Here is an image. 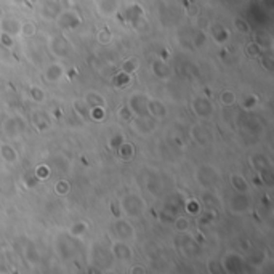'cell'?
Instances as JSON below:
<instances>
[{"instance_id":"obj_12","label":"cell","mask_w":274,"mask_h":274,"mask_svg":"<svg viewBox=\"0 0 274 274\" xmlns=\"http://www.w3.org/2000/svg\"><path fill=\"white\" fill-rule=\"evenodd\" d=\"M152 72L159 79H168L170 77V67L164 61H154L152 63Z\"/></svg>"},{"instance_id":"obj_28","label":"cell","mask_w":274,"mask_h":274,"mask_svg":"<svg viewBox=\"0 0 274 274\" xmlns=\"http://www.w3.org/2000/svg\"><path fill=\"white\" fill-rule=\"evenodd\" d=\"M236 23H238V28H239L241 31H244V32H245V31H249V28H245V26H244V21L238 19V21H236Z\"/></svg>"},{"instance_id":"obj_17","label":"cell","mask_w":274,"mask_h":274,"mask_svg":"<svg viewBox=\"0 0 274 274\" xmlns=\"http://www.w3.org/2000/svg\"><path fill=\"white\" fill-rule=\"evenodd\" d=\"M74 108H76L77 113H81V115L83 114L85 117H87L88 114H90V106H88V104L83 101V99H77V101L74 103Z\"/></svg>"},{"instance_id":"obj_18","label":"cell","mask_w":274,"mask_h":274,"mask_svg":"<svg viewBox=\"0 0 274 274\" xmlns=\"http://www.w3.org/2000/svg\"><path fill=\"white\" fill-rule=\"evenodd\" d=\"M133 154H135V149L130 145H122V143H120V146H119V156L120 157H124V159H130Z\"/></svg>"},{"instance_id":"obj_8","label":"cell","mask_w":274,"mask_h":274,"mask_svg":"<svg viewBox=\"0 0 274 274\" xmlns=\"http://www.w3.org/2000/svg\"><path fill=\"white\" fill-rule=\"evenodd\" d=\"M21 31V24L18 19L15 18H5L2 21V32L8 34V35H15Z\"/></svg>"},{"instance_id":"obj_16","label":"cell","mask_w":274,"mask_h":274,"mask_svg":"<svg viewBox=\"0 0 274 274\" xmlns=\"http://www.w3.org/2000/svg\"><path fill=\"white\" fill-rule=\"evenodd\" d=\"M236 101V93L233 90H223L220 93V103L223 106H231Z\"/></svg>"},{"instance_id":"obj_13","label":"cell","mask_w":274,"mask_h":274,"mask_svg":"<svg viewBox=\"0 0 274 274\" xmlns=\"http://www.w3.org/2000/svg\"><path fill=\"white\" fill-rule=\"evenodd\" d=\"M83 101H85L90 108L104 106V98H103L99 93H97V92H88V93L85 95V98H83Z\"/></svg>"},{"instance_id":"obj_26","label":"cell","mask_w":274,"mask_h":274,"mask_svg":"<svg viewBox=\"0 0 274 274\" xmlns=\"http://www.w3.org/2000/svg\"><path fill=\"white\" fill-rule=\"evenodd\" d=\"M111 37H113V35H111L108 29H103L101 32L98 34V40L101 42V44H108V42H111Z\"/></svg>"},{"instance_id":"obj_19","label":"cell","mask_w":274,"mask_h":274,"mask_svg":"<svg viewBox=\"0 0 274 274\" xmlns=\"http://www.w3.org/2000/svg\"><path fill=\"white\" fill-rule=\"evenodd\" d=\"M136 67H138V60H136V58H129V60L122 64L124 72H127V74H131Z\"/></svg>"},{"instance_id":"obj_22","label":"cell","mask_w":274,"mask_h":274,"mask_svg":"<svg viewBox=\"0 0 274 274\" xmlns=\"http://www.w3.org/2000/svg\"><path fill=\"white\" fill-rule=\"evenodd\" d=\"M228 37H229V34L226 32L225 29H221V28H218V31H213V39L217 40V42H226L228 40Z\"/></svg>"},{"instance_id":"obj_5","label":"cell","mask_w":274,"mask_h":274,"mask_svg":"<svg viewBox=\"0 0 274 274\" xmlns=\"http://www.w3.org/2000/svg\"><path fill=\"white\" fill-rule=\"evenodd\" d=\"M193 108H194V111H196V114L201 115V117H210L212 113H213L212 104H210V101H207V99H204V98L194 99Z\"/></svg>"},{"instance_id":"obj_9","label":"cell","mask_w":274,"mask_h":274,"mask_svg":"<svg viewBox=\"0 0 274 274\" xmlns=\"http://www.w3.org/2000/svg\"><path fill=\"white\" fill-rule=\"evenodd\" d=\"M117 0H101L98 5L99 8V13L103 15V16H113V15L117 12Z\"/></svg>"},{"instance_id":"obj_21","label":"cell","mask_w":274,"mask_h":274,"mask_svg":"<svg viewBox=\"0 0 274 274\" xmlns=\"http://www.w3.org/2000/svg\"><path fill=\"white\" fill-rule=\"evenodd\" d=\"M114 82L117 83V85H125V83H129L130 82V74H127V72H120V74H117V76L114 77Z\"/></svg>"},{"instance_id":"obj_2","label":"cell","mask_w":274,"mask_h":274,"mask_svg":"<svg viewBox=\"0 0 274 274\" xmlns=\"http://www.w3.org/2000/svg\"><path fill=\"white\" fill-rule=\"evenodd\" d=\"M130 106L138 117H146L147 115V99L141 95H136L130 99Z\"/></svg>"},{"instance_id":"obj_15","label":"cell","mask_w":274,"mask_h":274,"mask_svg":"<svg viewBox=\"0 0 274 274\" xmlns=\"http://www.w3.org/2000/svg\"><path fill=\"white\" fill-rule=\"evenodd\" d=\"M231 183H233V186L238 193H245L247 189H249V184H247V181L244 180V177H241V175L231 177Z\"/></svg>"},{"instance_id":"obj_23","label":"cell","mask_w":274,"mask_h":274,"mask_svg":"<svg viewBox=\"0 0 274 274\" xmlns=\"http://www.w3.org/2000/svg\"><path fill=\"white\" fill-rule=\"evenodd\" d=\"M85 231H87V225L82 223V221H81V223H76V225H74L72 228H71V234H74V236H81V234L85 233Z\"/></svg>"},{"instance_id":"obj_14","label":"cell","mask_w":274,"mask_h":274,"mask_svg":"<svg viewBox=\"0 0 274 274\" xmlns=\"http://www.w3.org/2000/svg\"><path fill=\"white\" fill-rule=\"evenodd\" d=\"M0 152H2L3 161H5V162H10V164L16 162V159H18L16 151H15L10 145H2V147H0Z\"/></svg>"},{"instance_id":"obj_1","label":"cell","mask_w":274,"mask_h":274,"mask_svg":"<svg viewBox=\"0 0 274 274\" xmlns=\"http://www.w3.org/2000/svg\"><path fill=\"white\" fill-rule=\"evenodd\" d=\"M122 207L124 210L127 212L131 217H140L141 213H143V202H141L140 197L136 196H127L122 201Z\"/></svg>"},{"instance_id":"obj_6","label":"cell","mask_w":274,"mask_h":274,"mask_svg":"<svg viewBox=\"0 0 274 274\" xmlns=\"http://www.w3.org/2000/svg\"><path fill=\"white\" fill-rule=\"evenodd\" d=\"M147 114L154 115V117H159V119H164L167 114V109L164 104L157 101V99H149V101H147Z\"/></svg>"},{"instance_id":"obj_11","label":"cell","mask_w":274,"mask_h":274,"mask_svg":"<svg viewBox=\"0 0 274 274\" xmlns=\"http://www.w3.org/2000/svg\"><path fill=\"white\" fill-rule=\"evenodd\" d=\"M60 16H63V18H66V21L64 19H58V23H60V26L61 28H76V26L79 24V16L76 13H72V12H64V13H61Z\"/></svg>"},{"instance_id":"obj_20","label":"cell","mask_w":274,"mask_h":274,"mask_svg":"<svg viewBox=\"0 0 274 274\" xmlns=\"http://www.w3.org/2000/svg\"><path fill=\"white\" fill-rule=\"evenodd\" d=\"M29 97L32 98L34 101L40 103V101H44L45 95H44V92H42L39 87H31V88H29Z\"/></svg>"},{"instance_id":"obj_7","label":"cell","mask_w":274,"mask_h":274,"mask_svg":"<svg viewBox=\"0 0 274 274\" xmlns=\"http://www.w3.org/2000/svg\"><path fill=\"white\" fill-rule=\"evenodd\" d=\"M113 254L117 258H120V260H129L131 255V249L125 241H120L113 245Z\"/></svg>"},{"instance_id":"obj_25","label":"cell","mask_w":274,"mask_h":274,"mask_svg":"<svg viewBox=\"0 0 274 274\" xmlns=\"http://www.w3.org/2000/svg\"><path fill=\"white\" fill-rule=\"evenodd\" d=\"M188 226H189V223H188V220H186V218H183V217L177 218L175 228H177L178 231H186V229H188Z\"/></svg>"},{"instance_id":"obj_10","label":"cell","mask_w":274,"mask_h":274,"mask_svg":"<svg viewBox=\"0 0 274 274\" xmlns=\"http://www.w3.org/2000/svg\"><path fill=\"white\" fill-rule=\"evenodd\" d=\"M63 74H64V71H63L61 64L53 63V64H50L45 69V79L48 82H56V81H60V79L63 77Z\"/></svg>"},{"instance_id":"obj_27","label":"cell","mask_w":274,"mask_h":274,"mask_svg":"<svg viewBox=\"0 0 274 274\" xmlns=\"http://www.w3.org/2000/svg\"><path fill=\"white\" fill-rule=\"evenodd\" d=\"M34 31H35L34 23H24V24H21V31H19V32H23V34H26V35H29V32H31V34H34Z\"/></svg>"},{"instance_id":"obj_24","label":"cell","mask_w":274,"mask_h":274,"mask_svg":"<svg viewBox=\"0 0 274 274\" xmlns=\"http://www.w3.org/2000/svg\"><path fill=\"white\" fill-rule=\"evenodd\" d=\"M55 191L58 194H66V193H69V184H67L66 181H58L55 184Z\"/></svg>"},{"instance_id":"obj_3","label":"cell","mask_w":274,"mask_h":274,"mask_svg":"<svg viewBox=\"0 0 274 274\" xmlns=\"http://www.w3.org/2000/svg\"><path fill=\"white\" fill-rule=\"evenodd\" d=\"M50 47H51V51H53L56 56H66L67 53H69V48H71L69 42H67L63 35L51 40Z\"/></svg>"},{"instance_id":"obj_4","label":"cell","mask_w":274,"mask_h":274,"mask_svg":"<svg viewBox=\"0 0 274 274\" xmlns=\"http://www.w3.org/2000/svg\"><path fill=\"white\" fill-rule=\"evenodd\" d=\"M115 234H117V238L120 241H129L133 238V228H131V225L127 223L125 220H119L117 223H115Z\"/></svg>"}]
</instances>
